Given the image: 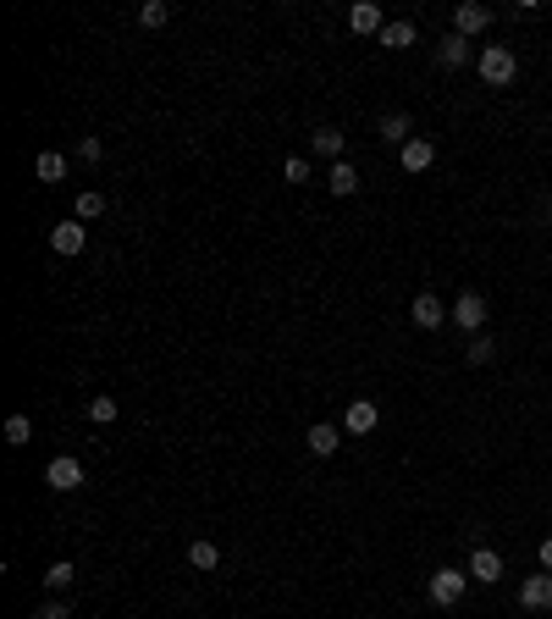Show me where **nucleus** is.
<instances>
[{"label": "nucleus", "mask_w": 552, "mask_h": 619, "mask_svg": "<svg viewBox=\"0 0 552 619\" xmlns=\"http://www.w3.org/2000/svg\"><path fill=\"white\" fill-rule=\"evenodd\" d=\"M414 39H420V28H414L409 17H398V22H386V28H381V45H386V50H409Z\"/></svg>", "instance_id": "16"}, {"label": "nucleus", "mask_w": 552, "mask_h": 619, "mask_svg": "<svg viewBox=\"0 0 552 619\" xmlns=\"http://www.w3.org/2000/svg\"><path fill=\"white\" fill-rule=\"evenodd\" d=\"M78 155H83V160H100V155H106V144H100V139H94V133H89V139L78 144Z\"/></svg>", "instance_id": "29"}, {"label": "nucleus", "mask_w": 552, "mask_h": 619, "mask_svg": "<svg viewBox=\"0 0 552 619\" xmlns=\"http://www.w3.org/2000/svg\"><path fill=\"white\" fill-rule=\"evenodd\" d=\"M28 437H34V420L12 415V420H6V443H12V448H28Z\"/></svg>", "instance_id": "24"}, {"label": "nucleus", "mask_w": 552, "mask_h": 619, "mask_svg": "<svg viewBox=\"0 0 552 619\" xmlns=\"http://www.w3.org/2000/svg\"><path fill=\"white\" fill-rule=\"evenodd\" d=\"M409 321H414L420 332H437L442 321H453V310L437 299V293H414V305H409Z\"/></svg>", "instance_id": "3"}, {"label": "nucleus", "mask_w": 552, "mask_h": 619, "mask_svg": "<svg viewBox=\"0 0 552 619\" xmlns=\"http://www.w3.org/2000/svg\"><path fill=\"white\" fill-rule=\"evenodd\" d=\"M72 580H78V570H72L67 559H55V564L45 570V586H50V592H67V586H72Z\"/></svg>", "instance_id": "21"}, {"label": "nucleus", "mask_w": 552, "mask_h": 619, "mask_svg": "<svg viewBox=\"0 0 552 619\" xmlns=\"http://www.w3.org/2000/svg\"><path fill=\"white\" fill-rule=\"evenodd\" d=\"M139 22H144V28H166V22H172V6H166V0H144Z\"/></svg>", "instance_id": "20"}, {"label": "nucleus", "mask_w": 552, "mask_h": 619, "mask_svg": "<svg viewBox=\"0 0 552 619\" xmlns=\"http://www.w3.org/2000/svg\"><path fill=\"white\" fill-rule=\"evenodd\" d=\"M34 619H78V614H72L67 603H61V598H55V603H45V608H39Z\"/></svg>", "instance_id": "28"}, {"label": "nucleus", "mask_w": 552, "mask_h": 619, "mask_svg": "<svg viewBox=\"0 0 552 619\" xmlns=\"http://www.w3.org/2000/svg\"><path fill=\"white\" fill-rule=\"evenodd\" d=\"M486 28H492V6H459L453 12V34L475 39V34H486Z\"/></svg>", "instance_id": "9"}, {"label": "nucleus", "mask_w": 552, "mask_h": 619, "mask_svg": "<svg viewBox=\"0 0 552 619\" xmlns=\"http://www.w3.org/2000/svg\"><path fill=\"white\" fill-rule=\"evenodd\" d=\"M475 73H480V83L508 89V83H514V73H519V61H514V50H508V45H486V50H480V61H475Z\"/></svg>", "instance_id": "1"}, {"label": "nucleus", "mask_w": 552, "mask_h": 619, "mask_svg": "<svg viewBox=\"0 0 552 619\" xmlns=\"http://www.w3.org/2000/svg\"><path fill=\"white\" fill-rule=\"evenodd\" d=\"M541 216H547V221H552V200H547V205H541Z\"/></svg>", "instance_id": "31"}, {"label": "nucleus", "mask_w": 552, "mask_h": 619, "mask_svg": "<svg viewBox=\"0 0 552 619\" xmlns=\"http://www.w3.org/2000/svg\"><path fill=\"white\" fill-rule=\"evenodd\" d=\"M100 211H106V193H78V211H72V216H78V221H94Z\"/></svg>", "instance_id": "26"}, {"label": "nucleus", "mask_w": 552, "mask_h": 619, "mask_svg": "<svg viewBox=\"0 0 552 619\" xmlns=\"http://www.w3.org/2000/svg\"><path fill=\"white\" fill-rule=\"evenodd\" d=\"M409 127H414V122H409V111H386V116H381V133L393 139V144H409V139H414Z\"/></svg>", "instance_id": "17"}, {"label": "nucleus", "mask_w": 552, "mask_h": 619, "mask_svg": "<svg viewBox=\"0 0 552 619\" xmlns=\"http://www.w3.org/2000/svg\"><path fill=\"white\" fill-rule=\"evenodd\" d=\"M492 354H497V343L486 338V332H475V338H470V348H464V360H470V365H486Z\"/></svg>", "instance_id": "23"}, {"label": "nucleus", "mask_w": 552, "mask_h": 619, "mask_svg": "<svg viewBox=\"0 0 552 619\" xmlns=\"http://www.w3.org/2000/svg\"><path fill=\"white\" fill-rule=\"evenodd\" d=\"M327 188L337 193V200H348V193H360V172H353L348 160H332V172H327Z\"/></svg>", "instance_id": "14"}, {"label": "nucleus", "mask_w": 552, "mask_h": 619, "mask_svg": "<svg viewBox=\"0 0 552 619\" xmlns=\"http://www.w3.org/2000/svg\"><path fill=\"white\" fill-rule=\"evenodd\" d=\"M83 244H89V227H83L78 216L50 227V249H55V254H83Z\"/></svg>", "instance_id": "6"}, {"label": "nucleus", "mask_w": 552, "mask_h": 619, "mask_svg": "<svg viewBox=\"0 0 552 619\" xmlns=\"http://www.w3.org/2000/svg\"><path fill=\"white\" fill-rule=\"evenodd\" d=\"M188 559H193V570H216V564H221V547H216V542H193Z\"/></svg>", "instance_id": "22"}, {"label": "nucleus", "mask_w": 552, "mask_h": 619, "mask_svg": "<svg viewBox=\"0 0 552 619\" xmlns=\"http://www.w3.org/2000/svg\"><path fill=\"white\" fill-rule=\"evenodd\" d=\"M304 443H310V453H315V460H332V453L343 448V432L320 420V426H310V432H304Z\"/></svg>", "instance_id": "12"}, {"label": "nucleus", "mask_w": 552, "mask_h": 619, "mask_svg": "<svg viewBox=\"0 0 552 619\" xmlns=\"http://www.w3.org/2000/svg\"><path fill=\"white\" fill-rule=\"evenodd\" d=\"M464 586H470V570H453V564L431 570V603H437V608H453V603L464 598Z\"/></svg>", "instance_id": "2"}, {"label": "nucleus", "mask_w": 552, "mask_h": 619, "mask_svg": "<svg viewBox=\"0 0 552 619\" xmlns=\"http://www.w3.org/2000/svg\"><path fill=\"white\" fill-rule=\"evenodd\" d=\"M398 160H403V172H426L431 160H437V144H431V139H409Z\"/></svg>", "instance_id": "13"}, {"label": "nucleus", "mask_w": 552, "mask_h": 619, "mask_svg": "<svg viewBox=\"0 0 552 619\" xmlns=\"http://www.w3.org/2000/svg\"><path fill=\"white\" fill-rule=\"evenodd\" d=\"M447 310H453V327H464L470 338H475V332L486 327V299H480L475 288H470V293H459V299H453Z\"/></svg>", "instance_id": "4"}, {"label": "nucleus", "mask_w": 552, "mask_h": 619, "mask_svg": "<svg viewBox=\"0 0 552 619\" xmlns=\"http://www.w3.org/2000/svg\"><path fill=\"white\" fill-rule=\"evenodd\" d=\"M437 61L447 73H459V67H470V61H480L475 56V39H464V34H442L437 39Z\"/></svg>", "instance_id": "5"}, {"label": "nucleus", "mask_w": 552, "mask_h": 619, "mask_svg": "<svg viewBox=\"0 0 552 619\" xmlns=\"http://www.w3.org/2000/svg\"><path fill=\"white\" fill-rule=\"evenodd\" d=\"M519 608H552V570H541V575H525L519 580Z\"/></svg>", "instance_id": "7"}, {"label": "nucleus", "mask_w": 552, "mask_h": 619, "mask_svg": "<svg viewBox=\"0 0 552 619\" xmlns=\"http://www.w3.org/2000/svg\"><path fill=\"white\" fill-rule=\"evenodd\" d=\"M310 144H315V155H332V160H343V133H337V127H315V133H310Z\"/></svg>", "instance_id": "19"}, {"label": "nucleus", "mask_w": 552, "mask_h": 619, "mask_svg": "<svg viewBox=\"0 0 552 619\" xmlns=\"http://www.w3.org/2000/svg\"><path fill=\"white\" fill-rule=\"evenodd\" d=\"M282 177H287V183H310V160H304V155H287V160H282Z\"/></svg>", "instance_id": "27"}, {"label": "nucleus", "mask_w": 552, "mask_h": 619, "mask_svg": "<svg viewBox=\"0 0 552 619\" xmlns=\"http://www.w3.org/2000/svg\"><path fill=\"white\" fill-rule=\"evenodd\" d=\"M470 575H475L480 586L503 580V553H497V547H475V553H470Z\"/></svg>", "instance_id": "11"}, {"label": "nucleus", "mask_w": 552, "mask_h": 619, "mask_svg": "<svg viewBox=\"0 0 552 619\" xmlns=\"http://www.w3.org/2000/svg\"><path fill=\"white\" fill-rule=\"evenodd\" d=\"M376 420H381V409H376L370 399H353V404L343 409V426H348L353 437H365V432H376Z\"/></svg>", "instance_id": "10"}, {"label": "nucleus", "mask_w": 552, "mask_h": 619, "mask_svg": "<svg viewBox=\"0 0 552 619\" xmlns=\"http://www.w3.org/2000/svg\"><path fill=\"white\" fill-rule=\"evenodd\" d=\"M348 28H353V34H381V6H370V0H360V6H353L348 12Z\"/></svg>", "instance_id": "15"}, {"label": "nucleus", "mask_w": 552, "mask_h": 619, "mask_svg": "<svg viewBox=\"0 0 552 619\" xmlns=\"http://www.w3.org/2000/svg\"><path fill=\"white\" fill-rule=\"evenodd\" d=\"M116 415H122V404H116V399H106V393H100V399H89V420H100V426H111Z\"/></svg>", "instance_id": "25"}, {"label": "nucleus", "mask_w": 552, "mask_h": 619, "mask_svg": "<svg viewBox=\"0 0 552 619\" xmlns=\"http://www.w3.org/2000/svg\"><path fill=\"white\" fill-rule=\"evenodd\" d=\"M536 559H541V570H552V537H541V547H536Z\"/></svg>", "instance_id": "30"}, {"label": "nucleus", "mask_w": 552, "mask_h": 619, "mask_svg": "<svg viewBox=\"0 0 552 619\" xmlns=\"http://www.w3.org/2000/svg\"><path fill=\"white\" fill-rule=\"evenodd\" d=\"M45 481L55 486V493H78V486H83V465L72 460V453H61V460H50Z\"/></svg>", "instance_id": "8"}, {"label": "nucleus", "mask_w": 552, "mask_h": 619, "mask_svg": "<svg viewBox=\"0 0 552 619\" xmlns=\"http://www.w3.org/2000/svg\"><path fill=\"white\" fill-rule=\"evenodd\" d=\"M34 172H39V183H61V177H67V155H55V150H45V155L34 160Z\"/></svg>", "instance_id": "18"}]
</instances>
